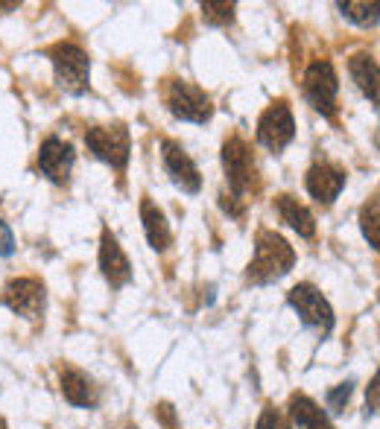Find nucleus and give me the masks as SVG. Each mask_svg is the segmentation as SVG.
Instances as JSON below:
<instances>
[{
  "label": "nucleus",
  "instance_id": "1",
  "mask_svg": "<svg viewBox=\"0 0 380 429\" xmlns=\"http://www.w3.org/2000/svg\"><path fill=\"white\" fill-rule=\"evenodd\" d=\"M292 266H296V249H292L281 234H275V231H269V228L257 231L254 257L246 269V278L252 284H257V286L272 284V280L284 278Z\"/></svg>",
  "mask_w": 380,
  "mask_h": 429
},
{
  "label": "nucleus",
  "instance_id": "2",
  "mask_svg": "<svg viewBox=\"0 0 380 429\" xmlns=\"http://www.w3.org/2000/svg\"><path fill=\"white\" fill-rule=\"evenodd\" d=\"M47 59L53 61L56 70V82L59 88L79 96L88 91V79H91V59L85 53V47L77 41H59L47 50Z\"/></svg>",
  "mask_w": 380,
  "mask_h": 429
},
{
  "label": "nucleus",
  "instance_id": "3",
  "mask_svg": "<svg viewBox=\"0 0 380 429\" xmlns=\"http://www.w3.org/2000/svg\"><path fill=\"white\" fill-rule=\"evenodd\" d=\"M164 103L170 108V114L185 120V123H196L202 126L214 117V103L196 82L188 79H167L164 82Z\"/></svg>",
  "mask_w": 380,
  "mask_h": 429
},
{
  "label": "nucleus",
  "instance_id": "4",
  "mask_svg": "<svg viewBox=\"0 0 380 429\" xmlns=\"http://www.w3.org/2000/svg\"><path fill=\"white\" fill-rule=\"evenodd\" d=\"M301 91L308 96V103L316 108L322 117L334 120L337 117V96H339V79H337V70L328 59H316L304 67V76H301Z\"/></svg>",
  "mask_w": 380,
  "mask_h": 429
},
{
  "label": "nucleus",
  "instance_id": "5",
  "mask_svg": "<svg viewBox=\"0 0 380 429\" xmlns=\"http://www.w3.org/2000/svg\"><path fill=\"white\" fill-rule=\"evenodd\" d=\"M223 173L234 199H243L254 184V152L246 138L228 134L223 143Z\"/></svg>",
  "mask_w": 380,
  "mask_h": 429
},
{
  "label": "nucleus",
  "instance_id": "6",
  "mask_svg": "<svg viewBox=\"0 0 380 429\" xmlns=\"http://www.w3.org/2000/svg\"><path fill=\"white\" fill-rule=\"evenodd\" d=\"M85 146L94 152V158H100L103 164L114 169H126L129 152H132V138L123 123L114 126H94L85 132Z\"/></svg>",
  "mask_w": 380,
  "mask_h": 429
},
{
  "label": "nucleus",
  "instance_id": "7",
  "mask_svg": "<svg viewBox=\"0 0 380 429\" xmlns=\"http://www.w3.org/2000/svg\"><path fill=\"white\" fill-rule=\"evenodd\" d=\"M287 301L290 306L301 315V322L308 327H316L319 333H330L334 330V306L328 304V298L319 292L313 284H308V280H301V284H296L290 292H287Z\"/></svg>",
  "mask_w": 380,
  "mask_h": 429
},
{
  "label": "nucleus",
  "instance_id": "8",
  "mask_svg": "<svg viewBox=\"0 0 380 429\" xmlns=\"http://www.w3.org/2000/svg\"><path fill=\"white\" fill-rule=\"evenodd\" d=\"M296 138V120L287 100H278L257 120V143L269 152H284Z\"/></svg>",
  "mask_w": 380,
  "mask_h": 429
},
{
  "label": "nucleus",
  "instance_id": "9",
  "mask_svg": "<svg viewBox=\"0 0 380 429\" xmlns=\"http://www.w3.org/2000/svg\"><path fill=\"white\" fill-rule=\"evenodd\" d=\"M0 304L9 306L15 315H23L30 322H39L47 304V292L39 278H15L0 292Z\"/></svg>",
  "mask_w": 380,
  "mask_h": 429
},
{
  "label": "nucleus",
  "instance_id": "10",
  "mask_svg": "<svg viewBox=\"0 0 380 429\" xmlns=\"http://www.w3.org/2000/svg\"><path fill=\"white\" fill-rule=\"evenodd\" d=\"M73 164H77V152L68 140H62L59 134H50L44 138L41 146H39V169L47 181L59 184L65 187L70 181V173H73Z\"/></svg>",
  "mask_w": 380,
  "mask_h": 429
},
{
  "label": "nucleus",
  "instance_id": "11",
  "mask_svg": "<svg viewBox=\"0 0 380 429\" xmlns=\"http://www.w3.org/2000/svg\"><path fill=\"white\" fill-rule=\"evenodd\" d=\"M161 161H164L170 181H173L181 193H199L202 190L199 167H196V161L185 152V146L179 140H173V138L161 140Z\"/></svg>",
  "mask_w": 380,
  "mask_h": 429
},
{
  "label": "nucleus",
  "instance_id": "12",
  "mask_svg": "<svg viewBox=\"0 0 380 429\" xmlns=\"http://www.w3.org/2000/svg\"><path fill=\"white\" fill-rule=\"evenodd\" d=\"M346 169L330 164V161H316L308 176H304V187H308V193L313 196V199L319 205H334V199H339L342 187H346Z\"/></svg>",
  "mask_w": 380,
  "mask_h": 429
},
{
  "label": "nucleus",
  "instance_id": "13",
  "mask_svg": "<svg viewBox=\"0 0 380 429\" xmlns=\"http://www.w3.org/2000/svg\"><path fill=\"white\" fill-rule=\"evenodd\" d=\"M100 269H103L106 280L112 284V289L126 286L129 280H132V263H129V257H126L123 249H120L117 237L108 228L103 231V237H100Z\"/></svg>",
  "mask_w": 380,
  "mask_h": 429
},
{
  "label": "nucleus",
  "instance_id": "14",
  "mask_svg": "<svg viewBox=\"0 0 380 429\" xmlns=\"http://www.w3.org/2000/svg\"><path fill=\"white\" fill-rule=\"evenodd\" d=\"M59 383H62V395L70 406H79V409H91L97 406V386L91 383V377L79 371L73 365H65L59 371Z\"/></svg>",
  "mask_w": 380,
  "mask_h": 429
},
{
  "label": "nucleus",
  "instance_id": "15",
  "mask_svg": "<svg viewBox=\"0 0 380 429\" xmlns=\"http://www.w3.org/2000/svg\"><path fill=\"white\" fill-rule=\"evenodd\" d=\"M141 222H143V234H146V242L152 245L155 251H164L170 242H173V231H170V222L164 211L158 207L150 196L141 199Z\"/></svg>",
  "mask_w": 380,
  "mask_h": 429
},
{
  "label": "nucleus",
  "instance_id": "16",
  "mask_svg": "<svg viewBox=\"0 0 380 429\" xmlns=\"http://www.w3.org/2000/svg\"><path fill=\"white\" fill-rule=\"evenodd\" d=\"M275 207H278V213H281V222H287L299 237H304V240L316 237V216L310 213L308 205H301L296 199V196H290V193L278 196Z\"/></svg>",
  "mask_w": 380,
  "mask_h": 429
},
{
  "label": "nucleus",
  "instance_id": "17",
  "mask_svg": "<svg viewBox=\"0 0 380 429\" xmlns=\"http://www.w3.org/2000/svg\"><path fill=\"white\" fill-rule=\"evenodd\" d=\"M287 415H290V421L296 429H334L328 421V415L319 409V403L310 400L308 395H292Z\"/></svg>",
  "mask_w": 380,
  "mask_h": 429
},
{
  "label": "nucleus",
  "instance_id": "18",
  "mask_svg": "<svg viewBox=\"0 0 380 429\" xmlns=\"http://www.w3.org/2000/svg\"><path fill=\"white\" fill-rule=\"evenodd\" d=\"M348 73H351V79L357 82V88L369 96V103L377 105V79H380V73H377V59L372 53H357V56H351L348 59Z\"/></svg>",
  "mask_w": 380,
  "mask_h": 429
},
{
  "label": "nucleus",
  "instance_id": "19",
  "mask_svg": "<svg viewBox=\"0 0 380 429\" xmlns=\"http://www.w3.org/2000/svg\"><path fill=\"white\" fill-rule=\"evenodd\" d=\"M339 12L346 15L348 21H354L357 27L363 30H369V27H377V21H380V6L374 3H354V0H342V3H337Z\"/></svg>",
  "mask_w": 380,
  "mask_h": 429
},
{
  "label": "nucleus",
  "instance_id": "20",
  "mask_svg": "<svg viewBox=\"0 0 380 429\" xmlns=\"http://www.w3.org/2000/svg\"><path fill=\"white\" fill-rule=\"evenodd\" d=\"M360 228H363L366 242H369L372 249H377L380 245V202H377V193L360 207Z\"/></svg>",
  "mask_w": 380,
  "mask_h": 429
},
{
  "label": "nucleus",
  "instance_id": "21",
  "mask_svg": "<svg viewBox=\"0 0 380 429\" xmlns=\"http://www.w3.org/2000/svg\"><path fill=\"white\" fill-rule=\"evenodd\" d=\"M234 12H237V6L226 3V0H219V3L208 0V3H202V18H205V23H211V27H228V23H234Z\"/></svg>",
  "mask_w": 380,
  "mask_h": 429
},
{
  "label": "nucleus",
  "instance_id": "22",
  "mask_svg": "<svg viewBox=\"0 0 380 429\" xmlns=\"http://www.w3.org/2000/svg\"><path fill=\"white\" fill-rule=\"evenodd\" d=\"M254 429H292V426L287 421V415L269 403V406H263V412H261V418H257Z\"/></svg>",
  "mask_w": 380,
  "mask_h": 429
},
{
  "label": "nucleus",
  "instance_id": "23",
  "mask_svg": "<svg viewBox=\"0 0 380 429\" xmlns=\"http://www.w3.org/2000/svg\"><path fill=\"white\" fill-rule=\"evenodd\" d=\"M351 391H354V383H339L337 388H330L328 391V409L330 412H342L348 406V400H351Z\"/></svg>",
  "mask_w": 380,
  "mask_h": 429
},
{
  "label": "nucleus",
  "instance_id": "24",
  "mask_svg": "<svg viewBox=\"0 0 380 429\" xmlns=\"http://www.w3.org/2000/svg\"><path fill=\"white\" fill-rule=\"evenodd\" d=\"M15 254V234H12V228L0 219V257H12Z\"/></svg>",
  "mask_w": 380,
  "mask_h": 429
},
{
  "label": "nucleus",
  "instance_id": "25",
  "mask_svg": "<svg viewBox=\"0 0 380 429\" xmlns=\"http://www.w3.org/2000/svg\"><path fill=\"white\" fill-rule=\"evenodd\" d=\"M155 418H164L167 429H176V421H173V406H170V403H161V406H158Z\"/></svg>",
  "mask_w": 380,
  "mask_h": 429
},
{
  "label": "nucleus",
  "instance_id": "26",
  "mask_svg": "<svg viewBox=\"0 0 380 429\" xmlns=\"http://www.w3.org/2000/svg\"><path fill=\"white\" fill-rule=\"evenodd\" d=\"M377 412V377L372 379V386H369V415Z\"/></svg>",
  "mask_w": 380,
  "mask_h": 429
},
{
  "label": "nucleus",
  "instance_id": "27",
  "mask_svg": "<svg viewBox=\"0 0 380 429\" xmlns=\"http://www.w3.org/2000/svg\"><path fill=\"white\" fill-rule=\"evenodd\" d=\"M129 429H138V426H129Z\"/></svg>",
  "mask_w": 380,
  "mask_h": 429
}]
</instances>
